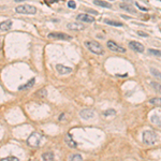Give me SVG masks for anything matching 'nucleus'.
<instances>
[{
  "label": "nucleus",
  "instance_id": "nucleus-3",
  "mask_svg": "<svg viewBox=\"0 0 161 161\" xmlns=\"http://www.w3.org/2000/svg\"><path fill=\"white\" fill-rule=\"evenodd\" d=\"M15 11L19 13V14H28L32 15L37 13V8L30 4H23V5H18L15 9Z\"/></svg>",
  "mask_w": 161,
  "mask_h": 161
},
{
  "label": "nucleus",
  "instance_id": "nucleus-12",
  "mask_svg": "<svg viewBox=\"0 0 161 161\" xmlns=\"http://www.w3.org/2000/svg\"><path fill=\"white\" fill-rule=\"evenodd\" d=\"M67 27L71 30H82L84 29V25L79 24V23H69Z\"/></svg>",
  "mask_w": 161,
  "mask_h": 161
},
{
  "label": "nucleus",
  "instance_id": "nucleus-8",
  "mask_svg": "<svg viewBox=\"0 0 161 161\" xmlns=\"http://www.w3.org/2000/svg\"><path fill=\"white\" fill-rule=\"evenodd\" d=\"M79 115H81V117H82L83 119H91L92 117H95L96 114H95V112L92 110L85 109V110H83V111H81Z\"/></svg>",
  "mask_w": 161,
  "mask_h": 161
},
{
  "label": "nucleus",
  "instance_id": "nucleus-14",
  "mask_svg": "<svg viewBox=\"0 0 161 161\" xmlns=\"http://www.w3.org/2000/svg\"><path fill=\"white\" fill-rule=\"evenodd\" d=\"M94 3L96 5H99V7L102 8H106V9H111L112 8V4L106 2V1H103V0H94Z\"/></svg>",
  "mask_w": 161,
  "mask_h": 161
},
{
  "label": "nucleus",
  "instance_id": "nucleus-13",
  "mask_svg": "<svg viewBox=\"0 0 161 161\" xmlns=\"http://www.w3.org/2000/svg\"><path fill=\"white\" fill-rule=\"evenodd\" d=\"M119 8H120V9H123V10H125V11L129 12V13H132V14H135V13H136V10H135L134 8H132L131 5H129V4L120 3Z\"/></svg>",
  "mask_w": 161,
  "mask_h": 161
},
{
  "label": "nucleus",
  "instance_id": "nucleus-17",
  "mask_svg": "<svg viewBox=\"0 0 161 161\" xmlns=\"http://www.w3.org/2000/svg\"><path fill=\"white\" fill-rule=\"evenodd\" d=\"M42 159H43V160H46V161L53 160V159H54V154H53L52 151L44 153V154L42 155Z\"/></svg>",
  "mask_w": 161,
  "mask_h": 161
},
{
  "label": "nucleus",
  "instance_id": "nucleus-28",
  "mask_svg": "<svg viewBox=\"0 0 161 161\" xmlns=\"http://www.w3.org/2000/svg\"><path fill=\"white\" fill-rule=\"evenodd\" d=\"M138 34H139L140 36H142V37H148V34H144V32H142V31H138Z\"/></svg>",
  "mask_w": 161,
  "mask_h": 161
},
{
  "label": "nucleus",
  "instance_id": "nucleus-20",
  "mask_svg": "<svg viewBox=\"0 0 161 161\" xmlns=\"http://www.w3.org/2000/svg\"><path fill=\"white\" fill-rule=\"evenodd\" d=\"M150 72H151V74L154 75L155 77L161 79V72H160V71H158L157 69H154V68H151V69H150Z\"/></svg>",
  "mask_w": 161,
  "mask_h": 161
},
{
  "label": "nucleus",
  "instance_id": "nucleus-10",
  "mask_svg": "<svg viewBox=\"0 0 161 161\" xmlns=\"http://www.w3.org/2000/svg\"><path fill=\"white\" fill-rule=\"evenodd\" d=\"M77 21L79 22H84V23H94L95 22V17L90 16L88 14H79L77 15Z\"/></svg>",
  "mask_w": 161,
  "mask_h": 161
},
{
  "label": "nucleus",
  "instance_id": "nucleus-27",
  "mask_svg": "<svg viewBox=\"0 0 161 161\" xmlns=\"http://www.w3.org/2000/svg\"><path fill=\"white\" fill-rule=\"evenodd\" d=\"M2 161H7V160H18V158L16 157H7V158H3V159H1Z\"/></svg>",
  "mask_w": 161,
  "mask_h": 161
},
{
  "label": "nucleus",
  "instance_id": "nucleus-31",
  "mask_svg": "<svg viewBox=\"0 0 161 161\" xmlns=\"http://www.w3.org/2000/svg\"><path fill=\"white\" fill-rule=\"evenodd\" d=\"M1 47H2V42L0 41V49H1Z\"/></svg>",
  "mask_w": 161,
  "mask_h": 161
},
{
  "label": "nucleus",
  "instance_id": "nucleus-1",
  "mask_svg": "<svg viewBox=\"0 0 161 161\" xmlns=\"http://www.w3.org/2000/svg\"><path fill=\"white\" fill-rule=\"evenodd\" d=\"M45 141V138L41 133H38V132H34L31 133L30 136L27 140L28 145L31 147H40L43 144V142Z\"/></svg>",
  "mask_w": 161,
  "mask_h": 161
},
{
  "label": "nucleus",
  "instance_id": "nucleus-6",
  "mask_svg": "<svg viewBox=\"0 0 161 161\" xmlns=\"http://www.w3.org/2000/svg\"><path fill=\"white\" fill-rule=\"evenodd\" d=\"M47 37L49 39H53V40H64V41H68V40L72 39L71 36L64 34V32H52V34H49Z\"/></svg>",
  "mask_w": 161,
  "mask_h": 161
},
{
  "label": "nucleus",
  "instance_id": "nucleus-26",
  "mask_svg": "<svg viewBox=\"0 0 161 161\" xmlns=\"http://www.w3.org/2000/svg\"><path fill=\"white\" fill-rule=\"evenodd\" d=\"M68 7L71 8V9H75V7H76V3H75L74 1H72V0H70V1L68 2Z\"/></svg>",
  "mask_w": 161,
  "mask_h": 161
},
{
  "label": "nucleus",
  "instance_id": "nucleus-7",
  "mask_svg": "<svg viewBox=\"0 0 161 161\" xmlns=\"http://www.w3.org/2000/svg\"><path fill=\"white\" fill-rule=\"evenodd\" d=\"M129 47H130L132 51L138 52V53H143L144 51H145L144 45H143L142 43L138 42V41H130L129 42Z\"/></svg>",
  "mask_w": 161,
  "mask_h": 161
},
{
  "label": "nucleus",
  "instance_id": "nucleus-5",
  "mask_svg": "<svg viewBox=\"0 0 161 161\" xmlns=\"http://www.w3.org/2000/svg\"><path fill=\"white\" fill-rule=\"evenodd\" d=\"M106 46H108V49H109L110 51H112V52H115V53H126V49H124L123 46H120L119 44H117L116 42L112 41V40L108 41V43H106Z\"/></svg>",
  "mask_w": 161,
  "mask_h": 161
},
{
  "label": "nucleus",
  "instance_id": "nucleus-30",
  "mask_svg": "<svg viewBox=\"0 0 161 161\" xmlns=\"http://www.w3.org/2000/svg\"><path fill=\"white\" fill-rule=\"evenodd\" d=\"M16 2H23V1H25V0H14Z\"/></svg>",
  "mask_w": 161,
  "mask_h": 161
},
{
  "label": "nucleus",
  "instance_id": "nucleus-22",
  "mask_svg": "<svg viewBox=\"0 0 161 161\" xmlns=\"http://www.w3.org/2000/svg\"><path fill=\"white\" fill-rule=\"evenodd\" d=\"M70 160H72V161H81V160H83V157L81 156V155H79V154H75V155H72L71 157H70Z\"/></svg>",
  "mask_w": 161,
  "mask_h": 161
},
{
  "label": "nucleus",
  "instance_id": "nucleus-9",
  "mask_svg": "<svg viewBox=\"0 0 161 161\" xmlns=\"http://www.w3.org/2000/svg\"><path fill=\"white\" fill-rule=\"evenodd\" d=\"M56 70L59 72L61 75L69 74V73H71V72H72L71 68L66 67V66H64V64H56Z\"/></svg>",
  "mask_w": 161,
  "mask_h": 161
},
{
  "label": "nucleus",
  "instance_id": "nucleus-11",
  "mask_svg": "<svg viewBox=\"0 0 161 161\" xmlns=\"http://www.w3.org/2000/svg\"><path fill=\"white\" fill-rule=\"evenodd\" d=\"M64 141H66V143H67V145L69 147L75 148V147L77 146V143H76L74 140L72 139V136H71V134H70V133H68V134L66 135V139H64Z\"/></svg>",
  "mask_w": 161,
  "mask_h": 161
},
{
  "label": "nucleus",
  "instance_id": "nucleus-23",
  "mask_svg": "<svg viewBox=\"0 0 161 161\" xmlns=\"http://www.w3.org/2000/svg\"><path fill=\"white\" fill-rule=\"evenodd\" d=\"M151 85H153V87H154L155 89L157 90L158 92H160V94H161V84H157V83H153Z\"/></svg>",
  "mask_w": 161,
  "mask_h": 161
},
{
  "label": "nucleus",
  "instance_id": "nucleus-4",
  "mask_svg": "<svg viewBox=\"0 0 161 161\" xmlns=\"http://www.w3.org/2000/svg\"><path fill=\"white\" fill-rule=\"evenodd\" d=\"M143 142L146 145H154L157 142V135L153 131H145L143 133Z\"/></svg>",
  "mask_w": 161,
  "mask_h": 161
},
{
  "label": "nucleus",
  "instance_id": "nucleus-19",
  "mask_svg": "<svg viewBox=\"0 0 161 161\" xmlns=\"http://www.w3.org/2000/svg\"><path fill=\"white\" fill-rule=\"evenodd\" d=\"M104 23L108 24V25H112V26H116V27H121L123 24L119 22H115V21H111V19H104Z\"/></svg>",
  "mask_w": 161,
  "mask_h": 161
},
{
  "label": "nucleus",
  "instance_id": "nucleus-25",
  "mask_svg": "<svg viewBox=\"0 0 161 161\" xmlns=\"http://www.w3.org/2000/svg\"><path fill=\"white\" fill-rule=\"evenodd\" d=\"M41 96V97H45L46 96V90L45 89H40V90H38V92H37V96Z\"/></svg>",
  "mask_w": 161,
  "mask_h": 161
},
{
  "label": "nucleus",
  "instance_id": "nucleus-29",
  "mask_svg": "<svg viewBox=\"0 0 161 161\" xmlns=\"http://www.w3.org/2000/svg\"><path fill=\"white\" fill-rule=\"evenodd\" d=\"M64 114H62V115H61V116H59V120H61V119H62V118H64Z\"/></svg>",
  "mask_w": 161,
  "mask_h": 161
},
{
  "label": "nucleus",
  "instance_id": "nucleus-18",
  "mask_svg": "<svg viewBox=\"0 0 161 161\" xmlns=\"http://www.w3.org/2000/svg\"><path fill=\"white\" fill-rule=\"evenodd\" d=\"M149 103L153 105H156V106H161V98H151L149 100Z\"/></svg>",
  "mask_w": 161,
  "mask_h": 161
},
{
  "label": "nucleus",
  "instance_id": "nucleus-24",
  "mask_svg": "<svg viewBox=\"0 0 161 161\" xmlns=\"http://www.w3.org/2000/svg\"><path fill=\"white\" fill-rule=\"evenodd\" d=\"M115 111H114V110H112V109H110V110H108V111H105L104 112V116H109V115H114V114H115Z\"/></svg>",
  "mask_w": 161,
  "mask_h": 161
},
{
  "label": "nucleus",
  "instance_id": "nucleus-2",
  "mask_svg": "<svg viewBox=\"0 0 161 161\" xmlns=\"http://www.w3.org/2000/svg\"><path fill=\"white\" fill-rule=\"evenodd\" d=\"M84 45L86 46V49H88L91 53L97 54V55H102L104 51H103V46H102L98 41H94V40H88V41L84 42Z\"/></svg>",
  "mask_w": 161,
  "mask_h": 161
},
{
  "label": "nucleus",
  "instance_id": "nucleus-15",
  "mask_svg": "<svg viewBox=\"0 0 161 161\" xmlns=\"http://www.w3.org/2000/svg\"><path fill=\"white\" fill-rule=\"evenodd\" d=\"M12 27V22L11 21H5V22H2L0 24V30L2 31H7Z\"/></svg>",
  "mask_w": 161,
  "mask_h": 161
},
{
  "label": "nucleus",
  "instance_id": "nucleus-21",
  "mask_svg": "<svg viewBox=\"0 0 161 161\" xmlns=\"http://www.w3.org/2000/svg\"><path fill=\"white\" fill-rule=\"evenodd\" d=\"M148 53L151 54V55H155V56H157V57H161V51H158V49H148Z\"/></svg>",
  "mask_w": 161,
  "mask_h": 161
},
{
  "label": "nucleus",
  "instance_id": "nucleus-16",
  "mask_svg": "<svg viewBox=\"0 0 161 161\" xmlns=\"http://www.w3.org/2000/svg\"><path fill=\"white\" fill-rule=\"evenodd\" d=\"M34 83H36V79H31L28 83H26L25 85H23V86H19L18 89L19 90H24V89H28L30 87H32L34 85Z\"/></svg>",
  "mask_w": 161,
  "mask_h": 161
}]
</instances>
